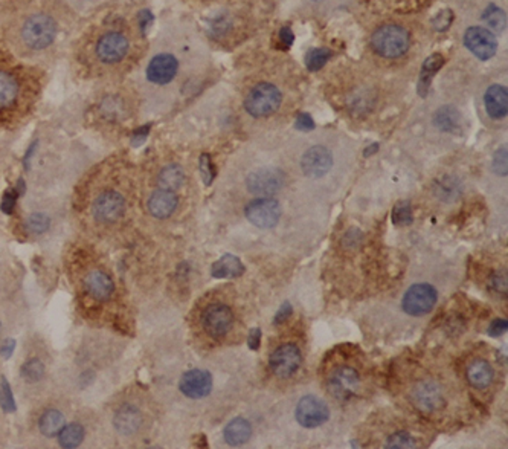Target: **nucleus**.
I'll list each match as a JSON object with an SVG mask.
<instances>
[{
    "label": "nucleus",
    "instance_id": "nucleus-1",
    "mask_svg": "<svg viewBox=\"0 0 508 449\" xmlns=\"http://www.w3.org/2000/svg\"><path fill=\"white\" fill-rule=\"evenodd\" d=\"M20 40L29 51H43L49 48L57 37V24L45 13L28 16L20 26Z\"/></svg>",
    "mask_w": 508,
    "mask_h": 449
},
{
    "label": "nucleus",
    "instance_id": "nucleus-2",
    "mask_svg": "<svg viewBox=\"0 0 508 449\" xmlns=\"http://www.w3.org/2000/svg\"><path fill=\"white\" fill-rule=\"evenodd\" d=\"M410 32L399 25H385L371 37L372 49L385 59L402 57L410 48Z\"/></svg>",
    "mask_w": 508,
    "mask_h": 449
},
{
    "label": "nucleus",
    "instance_id": "nucleus-3",
    "mask_svg": "<svg viewBox=\"0 0 508 449\" xmlns=\"http://www.w3.org/2000/svg\"><path fill=\"white\" fill-rule=\"evenodd\" d=\"M95 59L101 64L113 66L124 61L130 52V39L123 31H107L95 43Z\"/></svg>",
    "mask_w": 508,
    "mask_h": 449
},
{
    "label": "nucleus",
    "instance_id": "nucleus-4",
    "mask_svg": "<svg viewBox=\"0 0 508 449\" xmlns=\"http://www.w3.org/2000/svg\"><path fill=\"white\" fill-rule=\"evenodd\" d=\"M281 100L283 96L277 86L269 83H261L257 84L248 94L245 100V109L249 115L255 118L269 116L273 112L278 111Z\"/></svg>",
    "mask_w": 508,
    "mask_h": 449
},
{
    "label": "nucleus",
    "instance_id": "nucleus-5",
    "mask_svg": "<svg viewBox=\"0 0 508 449\" xmlns=\"http://www.w3.org/2000/svg\"><path fill=\"white\" fill-rule=\"evenodd\" d=\"M438 292L427 283H418L406 291L402 300L403 311L411 316H423L434 309Z\"/></svg>",
    "mask_w": 508,
    "mask_h": 449
},
{
    "label": "nucleus",
    "instance_id": "nucleus-6",
    "mask_svg": "<svg viewBox=\"0 0 508 449\" xmlns=\"http://www.w3.org/2000/svg\"><path fill=\"white\" fill-rule=\"evenodd\" d=\"M202 326L209 336L220 339L226 336L234 326V313L226 304H211L202 315Z\"/></svg>",
    "mask_w": 508,
    "mask_h": 449
},
{
    "label": "nucleus",
    "instance_id": "nucleus-7",
    "mask_svg": "<svg viewBox=\"0 0 508 449\" xmlns=\"http://www.w3.org/2000/svg\"><path fill=\"white\" fill-rule=\"evenodd\" d=\"M303 355L301 350L295 344H284L280 345L275 352L270 355L269 367L273 371L275 376L281 379H287L293 376L298 368L301 367Z\"/></svg>",
    "mask_w": 508,
    "mask_h": 449
},
{
    "label": "nucleus",
    "instance_id": "nucleus-8",
    "mask_svg": "<svg viewBox=\"0 0 508 449\" xmlns=\"http://www.w3.org/2000/svg\"><path fill=\"white\" fill-rule=\"evenodd\" d=\"M245 214L252 225L269 229L280 222L281 205L275 199L261 197V199L253 201L246 206Z\"/></svg>",
    "mask_w": 508,
    "mask_h": 449
},
{
    "label": "nucleus",
    "instance_id": "nucleus-9",
    "mask_svg": "<svg viewBox=\"0 0 508 449\" xmlns=\"http://www.w3.org/2000/svg\"><path fill=\"white\" fill-rule=\"evenodd\" d=\"M296 420L303 425L304 428H316L328 420V407L327 403L316 396H305L296 405L295 410Z\"/></svg>",
    "mask_w": 508,
    "mask_h": 449
},
{
    "label": "nucleus",
    "instance_id": "nucleus-10",
    "mask_svg": "<svg viewBox=\"0 0 508 449\" xmlns=\"http://www.w3.org/2000/svg\"><path fill=\"white\" fill-rule=\"evenodd\" d=\"M92 213L95 221L101 223H113L126 213L124 197L116 191H104L95 199Z\"/></svg>",
    "mask_w": 508,
    "mask_h": 449
},
{
    "label": "nucleus",
    "instance_id": "nucleus-11",
    "mask_svg": "<svg viewBox=\"0 0 508 449\" xmlns=\"http://www.w3.org/2000/svg\"><path fill=\"white\" fill-rule=\"evenodd\" d=\"M284 173L278 168H260L257 171H252L248 179L246 185L248 190L252 194L257 196H272L278 193L284 187Z\"/></svg>",
    "mask_w": 508,
    "mask_h": 449
},
{
    "label": "nucleus",
    "instance_id": "nucleus-12",
    "mask_svg": "<svg viewBox=\"0 0 508 449\" xmlns=\"http://www.w3.org/2000/svg\"><path fill=\"white\" fill-rule=\"evenodd\" d=\"M464 45L479 60L492 59L498 49V40L493 32L481 26L469 28L464 34Z\"/></svg>",
    "mask_w": 508,
    "mask_h": 449
},
{
    "label": "nucleus",
    "instance_id": "nucleus-13",
    "mask_svg": "<svg viewBox=\"0 0 508 449\" xmlns=\"http://www.w3.org/2000/svg\"><path fill=\"white\" fill-rule=\"evenodd\" d=\"M360 387L357 371L351 367H339L330 376L328 388L337 400H350Z\"/></svg>",
    "mask_w": 508,
    "mask_h": 449
},
{
    "label": "nucleus",
    "instance_id": "nucleus-14",
    "mask_svg": "<svg viewBox=\"0 0 508 449\" xmlns=\"http://www.w3.org/2000/svg\"><path fill=\"white\" fill-rule=\"evenodd\" d=\"M411 400L422 413H434L443 405V393L432 380H422L412 388Z\"/></svg>",
    "mask_w": 508,
    "mask_h": 449
},
{
    "label": "nucleus",
    "instance_id": "nucleus-15",
    "mask_svg": "<svg viewBox=\"0 0 508 449\" xmlns=\"http://www.w3.org/2000/svg\"><path fill=\"white\" fill-rule=\"evenodd\" d=\"M179 388L190 399H203L213 390V376L209 371L194 368L186 371L179 382Z\"/></svg>",
    "mask_w": 508,
    "mask_h": 449
},
{
    "label": "nucleus",
    "instance_id": "nucleus-16",
    "mask_svg": "<svg viewBox=\"0 0 508 449\" xmlns=\"http://www.w3.org/2000/svg\"><path fill=\"white\" fill-rule=\"evenodd\" d=\"M179 63L171 54H159V56L153 57L147 66V80L153 84H168L174 80L176 74H178Z\"/></svg>",
    "mask_w": 508,
    "mask_h": 449
},
{
    "label": "nucleus",
    "instance_id": "nucleus-17",
    "mask_svg": "<svg viewBox=\"0 0 508 449\" xmlns=\"http://www.w3.org/2000/svg\"><path fill=\"white\" fill-rule=\"evenodd\" d=\"M331 166H333V158H331V153L322 146H315L308 148L301 159L303 171L308 178L315 179L325 176Z\"/></svg>",
    "mask_w": 508,
    "mask_h": 449
},
{
    "label": "nucleus",
    "instance_id": "nucleus-18",
    "mask_svg": "<svg viewBox=\"0 0 508 449\" xmlns=\"http://www.w3.org/2000/svg\"><path fill=\"white\" fill-rule=\"evenodd\" d=\"M113 289V280L104 271L95 269L84 277V291L96 301H107L112 297Z\"/></svg>",
    "mask_w": 508,
    "mask_h": 449
},
{
    "label": "nucleus",
    "instance_id": "nucleus-19",
    "mask_svg": "<svg viewBox=\"0 0 508 449\" xmlns=\"http://www.w3.org/2000/svg\"><path fill=\"white\" fill-rule=\"evenodd\" d=\"M178 203H179L178 196L174 194V191L161 188L150 196L147 208L153 217L161 218L162 221V218H168L176 211Z\"/></svg>",
    "mask_w": 508,
    "mask_h": 449
},
{
    "label": "nucleus",
    "instance_id": "nucleus-20",
    "mask_svg": "<svg viewBox=\"0 0 508 449\" xmlns=\"http://www.w3.org/2000/svg\"><path fill=\"white\" fill-rule=\"evenodd\" d=\"M113 425L116 431L123 435L135 434L142 425V413L139 411V408L135 407V405L126 403L116 411L113 418Z\"/></svg>",
    "mask_w": 508,
    "mask_h": 449
},
{
    "label": "nucleus",
    "instance_id": "nucleus-21",
    "mask_svg": "<svg viewBox=\"0 0 508 449\" xmlns=\"http://www.w3.org/2000/svg\"><path fill=\"white\" fill-rule=\"evenodd\" d=\"M485 109L487 113L494 119H502L507 116L508 111V92L504 86L493 84L485 92Z\"/></svg>",
    "mask_w": 508,
    "mask_h": 449
},
{
    "label": "nucleus",
    "instance_id": "nucleus-22",
    "mask_svg": "<svg viewBox=\"0 0 508 449\" xmlns=\"http://www.w3.org/2000/svg\"><path fill=\"white\" fill-rule=\"evenodd\" d=\"M467 380L469 384L477 390L487 388L493 380L492 365L484 359L473 360V363L467 367Z\"/></svg>",
    "mask_w": 508,
    "mask_h": 449
},
{
    "label": "nucleus",
    "instance_id": "nucleus-23",
    "mask_svg": "<svg viewBox=\"0 0 508 449\" xmlns=\"http://www.w3.org/2000/svg\"><path fill=\"white\" fill-rule=\"evenodd\" d=\"M20 84L13 74L0 71V111L13 107L19 100Z\"/></svg>",
    "mask_w": 508,
    "mask_h": 449
},
{
    "label": "nucleus",
    "instance_id": "nucleus-24",
    "mask_svg": "<svg viewBox=\"0 0 508 449\" xmlns=\"http://www.w3.org/2000/svg\"><path fill=\"white\" fill-rule=\"evenodd\" d=\"M243 272H245V266H243L240 258L230 254H226L217 260L211 268L214 278H237L243 276Z\"/></svg>",
    "mask_w": 508,
    "mask_h": 449
},
{
    "label": "nucleus",
    "instance_id": "nucleus-25",
    "mask_svg": "<svg viewBox=\"0 0 508 449\" xmlns=\"http://www.w3.org/2000/svg\"><path fill=\"white\" fill-rule=\"evenodd\" d=\"M223 435H225L226 443H229L232 446H238V445L246 443L250 439L252 426L246 419L237 418L226 425Z\"/></svg>",
    "mask_w": 508,
    "mask_h": 449
},
{
    "label": "nucleus",
    "instance_id": "nucleus-26",
    "mask_svg": "<svg viewBox=\"0 0 508 449\" xmlns=\"http://www.w3.org/2000/svg\"><path fill=\"white\" fill-rule=\"evenodd\" d=\"M443 64H444V57L441 56V54H432V56L427 57L426 61L423 63L422 74H420L418 87H417L418 94L423 98L429 92V86H430V81H432V79H434L435 72H438L441 68H443Z\"/></svg>",
    "mask_w": 508,
    "mask_h": 449
},
{
    "label": "nucleus",
    "instance_id": "nucleus-27",
    "mask_svg": "<svg viewBox=\"0 0 508 449\" xmlns=\"http://www.w3.org/2000/svg\"><path fill=\"white\" fill-rule=\"evenodd\" d=\"M185 182V171L181 166L165 167L159 174V187L162 190H179Z\"/></svg>",
    "mask_w": 508,
    "mask_h": 449
},
{
    "label": "nucleus",
    "instance_id": "nucleus-28",
    "mask_svg": "<svg viewBox=\"0 0 508 449\" xmlns=\"http://www.w3.org/2000/svg\"><path fill=\"white\" fill-rule=\"evenodd\" d=\"M64 426V415L59 410H49L41 415L39 428L40 433L46 437L57 435Z\"/></svg>",
    "mask_w": 508,
    "mask_h": 449
},
{
    "label": "nucleus",
    "instance_id": "nucleus-29",
    "mask_svg": "<svg viewBox=\"0 0 508 449\" xmlns=\"http://www.w3.org/2000/svg\"><path fill=\"white\" fill-rule=\"evenodd\" d=\"M84 435L86 431L83 428V425L80 423H71L68 426H63V430L59 433L60 446L68 449L80 446L81 442L84 440Z\"/></svg>",
    "mask_w": 508,
    "mask_h": 449
},
{
    "label": "nucleus",
    "instance_id": "nucleus-30",
    "mask_svg": "<svg viewBox=\"0 0 508 449\" xmlns=\"http://www.w3.org/2000/svg\"><path fill=\"white\" fill-rule=\"evenodd\" d=\"M434 123L440 130L454 131V130H457V127L461 123V116L455 111V109L443 107V109H440V111L437 112V115L434 118Z\"/></svg>",
    "mask_w": 508,
    "mask_h": 449
},
{
    "label": "nucleus",
    "instance_id": "nucleus-31",
    "mask_svg": "<svg viewBox=\"0 0 508 449\" xmlns=\"http://www.w3.org/2000/svg\"><path fill=\"white\" fill-rule=\"evenodd\" d=\"M331 57V51L327 48H315L307 52L305 56V66L308 71L316 72L319 69H322L325 63Z\"/></svg>",
    "mask_w": 508,
    "mask_h": 449
},
{
    "label": "nucleus",
    "instance_id": "nucleus-32",
    "mask_svg": "<svg viewBox=\"0 0 508 449\" xmlns=\"http://www.w3.org/2000/svg\"><path fill=\"white\" fill-rule=\"evenodd\" d=\"M20 375L26 382H31V384H34V382H39L43 376H45V365L40 359L32 358L26 363L21 365Z\"/></svg>",
    "mask_w": 508,
    "mask_h": 449
},
{
    "label": "nucleus",
    "instance_id": "nucleus-33",
    "mask_svg": "<svg viewBox=\"0 0 508 449\" xmlns=\"http://www.w3.org/2000/svg\"><path fill=\"white\" fill-rule=\"evenodd\" d=\"M51 226V218L49 216L43 214V213H34L26 217L25 221V228L26 231H29L31 234H43L46 233Z\"/></svg>",
    "mask_w": 508,
    "mask_h": 449
},
{
    "label": "nucleus",
    "instance_id": "nucleus-34",
    "mask_svg": "<svg viewBox=\"0 0 508 449\" xmlns=\"http://www.w3.org/2000/svg\"><path fill=\"white\" fill-rule=\"evenodd\" d=\"M482 19L487 21V24L490 25L492 29L494 31H504L505 29V24H507V17H505V13L498 8V6H494V5H490L487 8V11H485Z\"/></svg>",
    "mask_w": 508,
    "mask_h": 449
},
{
    "label": "nucleus",
    "instance_id": "nucleus-35",
    "mask_svg": "<svg viewBox=\"0 0 508 449\" xmlns=\"http://www.w3.org/2000/svg\"><path fill=\"white\" fill-rule=\"evenodd\" d=\"M0 407L4 408L5 413L16 411V402H14L13 391H11V387L5 378H2V382H0Z\"/></svg>",
    "mask_w": 508,
    "mask_h": 449
},
{
    "label": "nucleus",
    "instance_id": "nucleus-36",
    "mask_svg": "<svg viewBox=\"0 0 508 449\" xmlns=\"http://www.w3.org/2000/svg\"><path fill=\"white\" fill-rule=\"evenodd\" d=\"M392 222L395 225H407L412 222V210L407 202L397 203L392 210Z\"/></svg>",
    "mask_w": 508,
    "mask_h": 449
},
{
    "label": "nucleus",
    "instance_id": "nucleus-37",
    "mask_svg": "<svg viewBox=\"0 0 508 449\" xmlns=\"http://www.w3.org/2000/svg\"><path fill=\"white\" fill-rule=\"evenodd\" d=\"M417 443L414 440V437L407 433H397L391 435L388 442H386V448H415Z\"/></svg>",
    "mask_w": 508,
    "mask_h": 449
},
{
    "label": "nucleus",
    "instance_id": "nucleus-38",
    "mask_svg": "<svg viewBox=\"0 0 508 449\" xmlns=\"http://www.w3.org/2000/svg\"><path fill=\"white\" fill-rule=\"evenodd\" d=\"M20 196V191L14 187V188H8L4 196H2V202H0V210L5 214H13L14 213V206L17 202V197Z\"/></svg>",
    "mask_w": 508,
    "mask_h": 449
},
{
    "label": "nucleus",
    "instance_id": "nucleus-39",
    "mask_svg": "<svg viewBox=\"0 0 508 449\" xmlns=\"http://www.w3.org/2000/svg\"><path fill=\"white\" fill-rule=\"evenodd\" d=\"M452 20H454V13L450 9H444L437 14V17L432 20V25L437 31H446L449 29Z\"/></svg>",
    "mask_w": 508,
    "mask_h": 449
},
{
    "label": "nucleus",
    "instance_id": "nucleus-40",
    "mask_svg": "<svg viewBox=\"0 0 508 449\" xmlns=\"http://www.w3.org/2000/svg\"><path fill=\"white\" fill-rule=\"evenodd\" d=\"M200 171H202V178H203L205 183L211 185V182L215 176V171L213 167L211 158H209L208 155H202V158H200Z\"/></svg>",
    "mask_w": 508,
    "mask_h": 449
},
{
    "label": "nucleus",
    "instance_id": "nucleus-41",
    "mask_svg": "<svg viewBox=\"0 0 508 449\" xmlns=\"http://www.w3.org/2000/svg\"><path fill=\"white\" fill-rule=\"evenodd\" d=\"M493 168L498 174H507V150L501 148L494 155Z\"/></svg>",
    "mask_w": 508,
    "mask_h": 449
},
{
    "label": "nucleus",
    "instance_id": "nucleus-42",
    "mask_svg": "<svg viewBox=\"0 0 508 449\" xmlns=\"http://www.w3.org/2000/svg\"><path fill=\"white\" fill-rule=\"evenodd\" d=\"M295 127H296L298 130L308 131V130H313V128H315V121H313V118H312L310 115L300 113V115H298V118H296Z\"/></svg>",
    "mask_w": 508,
    "mask_h": 449
},
{
    "label": "nucleus",
    "instance_id": "nucleus-43",
    "mask_svg": "<svg viewBox=\"0 0 508 449\" xmlns=\"http://www.w3.org/2000/svg\"><path fill=\"white\" fill-rule=\"evenodd\" d=\"M508 328V321L507 320H502V318H498V320H494L490 327H489V335L490 336H501L505 331Z\"/></svg>",
    "mask_w": 508,
    "mask_h": 449
},
{
    "label": "nucleus",
    "instance_id": "nucleus-44",
    "mask_svg": "<svg viewBox=\"0 0 508 449\" xmlns=\"http://www.w3.org/2000/svg\"><path fill=\"white\" fill-rule=\"evenodd\" d=\"M280 41H281L283 48H285V49H289L293 45L295 36H293V32H292V29L289 26L281 28V31H280Z\"/></svg>",
    "mask_w": 508,
    "mask_h": 449
},
{
    "label": "nucleus",
    "instance_id": "nucleus-45",
    "mask_svg": "<svg viewBox=\"0 0 508 449\" xmlns=\"http://www.w3.org/2000/svg\"><path fill=\"white\" fill-rule=\"evenodd\" d=\"M148 131H150V127H148V126H143V127H141L139 130H136L135 135H133V139H131V144L136 146V147L141 146L142 142L147 139Z\"/></svg>",
    "mask_w": 508,
    "mask_h": 449
},
{
    "label": "nucleus",
    "instance_id": "nucleus-46",
    "mask_svg": "<svg viewBox=\"0 0 508 449\" xmlns=\"http://www.w3.org/2000/svg\"><path fill=\"white\" fill-rule=\"evenodd\" d=\"M292 315V306L290 303H284L283 304V308L280 309V312L277 313V316H275V324H280L283 321H285L289 316Z\"/></svg>",
    "mask_w": 508,
    "mask_h": 449
},
{
    "label": "nucleus",
    "instance_id": "nucleus-47",
    "mask_svg": "<svg viewBox=\"0 0 508 449\" xmlns=\"http://www.w3.org/2000/svg\"><path fill=\"white\" fill-rule=\"evenodd\" d=\"M14 348H16L14 339H6V341L2 344V347H0V355L8 359L11 355L14 353Z\"/></svg>",
    "mask_w": 508,
    "mask_h": 449
},
{
    "label": "nucleus",
    "instance_id": "nucleus-48",
    "mask_svg": "<svg viewBox=\"0 0 508 449\" xmlns=\"http://www.w3.org/2000/svg\"><path fill=\"white\" fill-rule=\"evenodd\" d=\"M138 20H139V25H141L142 31H147V28L151 25V21H153V16L150 11H141L138 16Z\"/></svg>",
    "mask_w": 508,
    "mask_h": 449
},
{
    "label": "nucleus",
    "instance_id": "nucleus-49",
    "mask_svg": "<svg viewBox=\"0 0 508 449\" xmlns=\"http://www.w3.org/2000/svg\"><path fill=\"white\" fill-rule=\"evenodd\" d=\"M260 338H261V331L260 328H252L250 333H249V347L252 350H257L260 347Z\"/></svg>",
    "mask_w": 508,
    "mask_h": 449
},
{
    "label": "nucleus",
    "instance_id": "nucleus-50",
    "mask_svg": "<svg viewBox=\"0 0 508 449\" xmlns=\"http://www.w3.org/2000/svg\"><path fill=\"white\" fill-rule=\"evenodd\" d=\"M36 147H37V142H34V144H32V146L28 148V151H26V155H25V166H26V167L29 166V161H31L32 155H34Z\"/></svg>",
    "mask_w": 508,
    "mask_h": 449
},
{
    "label": "nucleus",
    "instance_id": "nucleus-51",
    "mask_svg": "<svg viewBox=\"0 0 508 449\" xmlns=\"http://www.w3.org/2000/svg\"><path fill=\"white\" fill-rule=\"evenodd\" d=\"M315 2H319V0H315Z\"/></svg>",
    "mask_w": 508,
    "mask_h": 449
}]
</instances>
